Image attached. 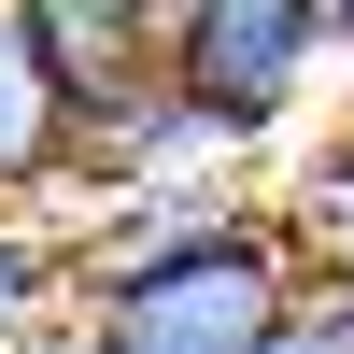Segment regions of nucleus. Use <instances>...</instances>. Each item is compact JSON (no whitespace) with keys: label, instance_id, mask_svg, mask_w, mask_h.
I'll return each instance as SVG.
<instances>
[{"label":"nucleus","instance_id":"nucleus-1","mask_svg":"<svg viewBox=\"0 0 354 354\" xmlns=\"http://www.w3.org/2000/svg\"><path fill=\"white\" fill-rule=\"evenodd\" d=\"M312 283V241L227 213L213 185H142L85 255V354H270Z\"/></svg>","mask_w":354,"mask_h":354},{"label":"nucleus","instance_id":"nucleus-2","mask_svg":"<svg viewBox=\"0 0 354 354\" xmlns=\"http://www.w3.org/2000/svg\"><path fill=\"white\" fill-rule=\"evenodd\" d=\"M326 57H340V15H326V0H170V71H185L241 142H270L283 113L312 100Z\"/></svg>","mask_w":354,"mask_h":354},{"label":"nucleus","instance_id":"nucleus-3","mask_svg":"<svg viewBox=\"0 0 354 354\" xmlns=\"http://www.w3.org/2000/svg\"><path fill=\"white\" fill-rule=\"evenodd\" d=\"M15 15H28V43H43L71 113H100V100L170 71V0H15Z\"/></svg>","mask_w":354,"mask_h":354},{"label":"nucleus","instance_id":"nucleus-4","mask_svg":"<svg viewBox=\"0 0 354 354\" xmlns=\"http://www.w3.org/2000/svg\"><path fill=\"white\" fill-rule=\"evenodd\" d=\"M43 185H71V100H57L28 15L0 0V198H43Z\"/></svg>","mask_w":354,"mask_h":354},{"label":"nucleus","instance_id":"nucleus-5","mask_svg":"<svg viewBox=\"0 0 354 354\" xmlns=\"http://www.w3.org/2000/svg\"><path fill=\"white\" fill-rule=\"evenodd\" d=\"M298 241H312V255H340V270H354V128L326 142V156H312V185H298Z\"/></svg>","mask_w":354,"mask_h":354},{"label":"nucleus","instance_id":"nucleus-6","mask_svg":"<svg viewBox=\"0 0 354 354\" xmlns=\"http://www.w3.org/2000/svg\"><path fill=\"white\" fill-rule=\"evenodd\" d=\"M270 354H354V270H340V283L312 270V283H298V312H283V340H270Z\"/></svg>","mask_w":354,"mask_h":354},{"label":"nucleus","instance_id":"nucleus-7","mask_svg":"<svg viewBox=\"0 0 354 354\" xmlns=\"http://www.w3.org/2000/svg\"><path fill=\"white\" fill-rule=\"evenodd\" d=\"M43 283H57V270H43V241H28V227H15V198H0V340L43 312Z\"/></svg>","mask_w":354,"mask_h":354},{"label":"nucleus","instance_id":"nucleus-8","mask_svg":"<svg viewBox=\"0 0 354 354\" xmlns=\"http://www.w3.org/2000/svg\"><path fill=\"white\" fill-rule=\"evenodd\" d=\"M326 15H340V57H354V0H326Z\"/></svg>","mask_w":354,"mask_h":354}]
</instances>
